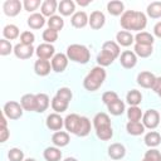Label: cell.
Segmentation results:
<instances>
[{"label":"cell","instance_id":"cell-54","mask_svg":"<svg viewBox=\"0 0 161 161\" xmlns=\"http://www.w3.org/2000/svg\"><path fill=\"white\" fill-rule=\"evenodd\" d=\"M77 4L80 5V6H87V5L89 4V0H86V1H83V0H78Z\"/></svg>","mask_w":161,"mask_h":161},{"label":"cell","instance_id":"cell-57","mask_svg":"<svg viewBox=\"0 0 161 161\" xmlns=\"http://www.w3.org/2000/svg\"><path fill=\"white\" fill-rule=\"evenodd\" d=\"M142 161H148V160H147V158H145V157H143V160H142Z\"/></svg>","mask_w":161,"mask_h":161},{"label":"cell","instance_id":"cell-36","mask_svg":"<svg viewBox=\"0 0 161 161\" xmlns=\"http://www.w3.org/2000/svg\"><path fill=\"white\" fill-rule=\"evenodd\" d=\"M107 108H108V111L111 112V114H113V116H119V114H122V113L125 112V103H123V101L117 99V101H114L113 103L108 104Z\"/></svg>","mask_w":161,"mask_h":161},{"label":"cell","instance_id":"cell-13","mask_svg":"<svg viewBox=\"0 0 161 161\" xmlns=\"http://www.w3.org/2000/svg\"><path fill=\"white\" fill-rule=\"evenodd\" d=\"M104 21H106L104 14L102 11H99V10H96V11H93L91 14L88 24L91 25L92 29H101L104 25Z\"/></svg>","mask_w":161,"mask_h":161},{"label":"cell","instance_id":"cell-30","mask_svg":"<svg viewBox=\"0 0 161 161\" xmlns=\"http://www.w3.org/2000/svg\"><path fill=\"white\" fill-rule=\"evenodd\" d=\"M3 34H4L5 39H9V40L16 39L19 36V28L14 24H8L3 29Z\"/></svg>","mask_w":161,"mask_h":161},{"label":"cell","instance_id":"cell-39","mask_svg":"<svg viewBox=\"0 0 161 161\" xmlns=\"http://www.w3.org/2000/svg\"><path fill=\"white\" fill-rule=\"evenodd\" d=\"M96 133H97V137L101 138L102 141H108V140H111L112 136H113V131H112V127H111V126L101 127V128L96 130Z\"/></svg>","mask_w":161,"mask_h":161},{"label":"cell","instance_id":"cell-27","mask_svg":"<svg viewBox=\"0 0 161 161\" xmlns=\"http://www.w3.org/2000/svg\"><path fill=\"white\" fill-rule=\"evenodd\" d=\"M126 130L132 136H140V135H142L145 132V126L141 122H131L130 121L126 125Z\"/></svg>","mask_w":161,"mask_h":161},{"label":"cell","instance_id":"cell-42","mask_svg":"<svg viewBox=\"0 0 161 161\" xmlns=\"http://www.w3.org/2000/svg\"><path fill=\"white\" fill-rule=\"evenodd\" d=\"M91 132V122L87 117H82L80 119V126H79V131H78V135L77 136H80V137H84L87 136L88 133Z\"/></svg>","mask_w":161,"mask_h":161},{"label":"cell","instance_id":"cell-1","mask_svg":"<svg viewBox=\"0 0 161 161\" xmlns=\"http://www.w3.org/2000/svg\"><path fill=\"white\" fill-rule=\"evenodd\" d=\"M121 26L125 30H143L146 24H147V19L146 15L141 11H135V10H127L122 14L121 16Z\"/></svg>","mask_w":161,"mask_h":161},{"label":"cell","instance_id":"cell-38","mask_svg":"<svg viewBox=\"0 0 161 161\" xmlns=\"http://www.w3.org/2000/svg\"><path fill=\"white\" fill-rule=\"evenodd\" d=\"M52 108H53V111H55V113H62V112L67 111L68 102H65V101H63V99H60L55 96L52 99Z\"/></svg>","mask_w":161,"mask_h":161},{"label":"cell","instance_id":"cell-32","mask_svg":"<svg viewBox=\"0 0 161 161\" xmlns=\"http://www.w3.org/2000/svg\"><path fill=\"white\" fill-rule=\"evenodd\" d=\"M160 142H161V136H160L158 132L151 131V132L146 133V136H145V143L148 147H156Z\"/></svg>","mask_w":161,"mask_h":161},{"label":"cell","instance_id":"cell-35","mask_svg":"<svg viewBox=\"0 0 161 161\" xmlns=\"http://www.w3.org/2000/svg\"><path fill=\"white\" fill-rule=\"evenodd\" d=\"M147 15L152 19L161 18V1H153L147 6Z\"/></svg>","mask_w":161,"mask_h":161},{"label":"cell","instance_id":"cell-31","mask_svg":"<svg viewBox=\"0 0 161 161\" xmlns=\"http://www.w3.org/2000/svg\"><path fill=\"white\" fill-rule=\"evenodd\" d=\"M136 44H143V45H152L153 44V36L147 31L137 33L135 36Z\"/></svg>","mask_w":161,"mask_h":161},{"label":"cell","instance_id":"cell-43","mask_svg":"<svg viewBox=\"0 0 161 161\" xmlns=\"http://www.w3.org/2000/svg\"><path fill=\"white\" fill-rule=\"evenodd\" d=\"M8 157L10 161H24V152L20 148H10Z\"/></svg>","mask_w":161,"mask_h":161},{"label":"cell","instance_id":"cell-29","mask_svg":"<svg viewBox=\"0 0 161 161\" xmlns=\"http://www.w3.org/2000/svg\"><path fill=\"white\" fill-rule=\"evenodd\" d=\"M36 96V112L42 113L49 107V97L45 93H38Z\"/></svg>","mask_w":161,"mask_h":161},{"label":"cell","instance_id":"cell-49","mask_svg":"<svg viewBox=\"0 0 161 161\" xmlns=\"http://www.w3.org/2000/svg\"><path fill=\"white\" fill-rule=\"evenodd\" d=\"M145 158H147L148 161H161V153L158 150L151 148L145 153Z\"/></svg>","mask_w":161,"mask_h":161},{"label":"cell","instance_id":"cell-51","mask_svg":"<svg viewBox=\"0 0 161 161\" xmlns=\"http://www.w3.org/2000/svg\"><path fill=\"white\" fill-rule=\"evenodd\" d=\"M9 137V131L6 126H0V142H5Z\"/></svg>","mask_w":161,"mask_h":161},{"label":"cell","instance_id":"cell-9","mask_svg":"<svg viewBox=\"0 0 161 161\" xmlns=\"http://www.w3.org/2000/svg\"><path fill=\"white\" fill-rule=\"evenodd\" d=\"M33 53H34L33 45H25V44L19 43L14 47V54L19 59H28L33 55Z\"/></svg>","mask_w":161,"mask_h":161},{"label":"cell","instance_id":"cell-37","mask_svg":"<svg viewBox=\"0 0 161 161\" xmlns=\"http://www.w3.org/2000/svg\"><path fill=\"white\" fill-rule=\"evenodd\" d=\"M48 26H49V29H52V30L59 31V30L64 26V20H63L60 16H58V15H53V16H50L49 20H48Z\"/></svg>","mask_w":161,"mask_h":161},{"label":"cell","instance_id":"cell-11","mask_svg":"<svg viewBox=\"0 0 161 161\" xmlns=\"http://www.w3.org/2000/svg\"><path fill=\"white\" fill-rule=\"evenodd\" d=\"M54 52H55L54 47H53L52 44H48V43L39 44V47H38L36 50H35L38 58H39V59H45V60H48L50 57H54V55H55Z\"/></svg>","mask_w":161,"mask_h":161},{"label":"cell","instance_id":"cell-33","mask_svg":"<svg viewBox=\"0 0 161 161\" xmlns=\"http://www.w3.org/2000/svg\"><path fill=\"white\" fill-rule=\"evenodd\" d=\"M135 54L141 58H147L152 54V45H143V44H135Z\"/></svg>","mask_w":161,"mask_h":161},{"label":"cell","instance_id":"cell-7","mask_svg":"<svg viewBox=\"0 0 161 161\" xmlns=\"http://www.w3.org/2000/svg\"><path fill=\"white\" fill-rule=\"evenodd\" d=\"M68 65V57L63 53H58L52 58V69L57 73L63 72Z\"/></svg>","mask_w":161,"mask_h":161},{"label":"cell","instance_id":"cell-56","mask_svg":"<svg viewBox=\"0 0 161 161\" xmlns=\"http://www.w3.org/2000/svg\"><path fill=\"white\" fill-rule=\"evenodd\" d=\"M24 161H36V160H34V158H26V160H24Z\"/></svg>","mask_w":161,"mask_h":161},{"label":"cell","instance_id":"cell-58","mask_svg":"<svg viewBox=\"0 0 161 161\" xmlns=\"http://www.w3.org/2000/svg\"><path fill=\"white\" fill-rule=\"evenodd\" d=\"M158 96H160V97H161V92H160V93H158Z\"/></svg>","mask_w":161,"mask_h":161},{"label":"cell","instance_id":"cell-46","mask_svg":"<svg viewBox=\"0 0 161 161\" xmlns=\"http://www.w3.org/2000/svg\"><path fill=\"white\" fill-rule=\"evenodd\" d=\"M117 99H119L118 98V94L116 93V92H112V91H108V92H104L103 94H102V101H103V103L104 104H111V103H113L114 101H117Z\"/></svg>","mask_w":161,"mask_h":161},{"label":"cell","instance_id":"cell-19","mask_svg":"<svg viewBox=\"0 0 161 161\" xmlns=\"http://www.w3.org/2000/svg\"><path fill=\"white\" fill-rule=\"evenodd\" d=\"M59 4L55 0H45L42 3V15L43 16H53L57 11V6Z\"/></svg>","mask_w":161,"mask_h":161},{"label":"cell","instance_id":"cell-18","mask_svg":"<svg viewBox=\"0 0 161 161\" xmlns=\"http://www.w3.org/2000/svg\"><path fill=\"white\" fill-rule=\"evenodd\" d=\"M108 155L113 160H121L126 155V148L121 143H112L108 147Z\"/></svg>","mask_w":161,"mask_h":161},{"label":"cell","instance_id":"cell-34","mask_svg":"<svg viewBox=\"0 0 161 161\" xmlns=\"http://www.w3.org/2000/svg\"><path fill=\"white\" fill-rule=\"evenodd\" d=\"M126 101L128 102L130 106H138L142 101V94L140 93V91L137 89H132L127 93L126 96Z\"/></svg>","mask_w":161,"mask_h":161},{"label":"cell","instance_id":"cell-28","mask_svg":"<svg viewBox=\"0 0 161 161\" xmlns=\"http://www.w3.org/2000/svg\"><path fill=\"white\" fill-rule=\"evenodd\" d=\"M102 50L106 52V53H108V54H111L114 59L119 55V52H121V50H119V45H118L117 43H114V42H111V40L103 43Z\"/></svg>","mask_w":161,"mask_h":161},{"label":"cell","instance_id":"cell-48","mask_svg":"<svg viewBox=\"0 0 161 161\" xmlns=\"http://www.w3.org/2000/svg\"><path fill=\"white\" fill-rule=\"evenodd\" d=\"M20 40H21V44H25V45H31L35 40V36L31 31H23L21 35H20Z\"/></svg>","mask_w":161,"mask_h":161},{"label":"cell","instance_id":"cell-52","mask_svg":"<svg viewBox=\"0 0 161 161\" xmlns=\"http://www.w3.org/2000/svg\"><path fill=\"white\" fill-rule=\"evenodd\" d=\"M152 89H153L157 94L161 92V77H157V78H156L155 83H153V86H152Z\"/></svg>","mask_w":161,"mask_h":161},{"label":"cell","instance_id":"cell-26","mask_svg":"<svg viewBox=\"0 0 161 161\" xmlns=\"http://www.w3.org/2000/svg\"><path fill=\"white\" fill-rule=\"evenodd\" d=\"M43 156L47 161H60L62 152L57 147H47L43 152Z\"/></svg>","mask_w":161,"mask_h":161},{"label":"cell","instance_id":"cell-55","mask_svg":"<svg viewBox=\"0 0 161 161\" xmlns=\"http://www.w3.org/2000/svg\"><path fill=\"white\" fill-rule=\"evenodd\" d=\"M64 161H77V158H74V157H67Z\"/></svg>","mask_w":161,"mask_h":161},{"label":"cell","instance_id":"cell-50","mask_svg":"<svg viewBox=\"0 0 161 161\" xmlns=\"http://www.w3.org/2000/svg\"><path fill=\"white\" fill-rule=\"evenodd\" d=\"M23 5H24V8H25L26 11H34L40 5V1L39 0H25L23 3Z\"/></svg>","mask_w":161,"mask_h":161},{"label":"cell","instance_id":"cell-53","mask_svg":"<svg viewBox=\"0 0 161 161\" xmlns=\"http://www.w3.org/2000/svg\"><path fill=\"white\" fill-rule=\"evenodd\" d=\"M153 34L157 38H161V21H158L155 26H153Z\"/></svg>","mask_w":161,"mask_h":161},{"label":"cell","instance_id":"cell-22","mask_svg":"<svg viewBox=\"0 0 161 161\" xmlns=\"http://www.w3.org/2000/svg\"><path fill=\"white\" fill-rule=\"evenodd\" d=\"M45 24V19L42 14L39 13H34L28 18V25L31 29H40L43 25Z\"/></svg>","mask_w":161,"mask_h":161},{"label":"cell","instance_id":"cell-4","mask_svg":"<svg viewBox=\"0 0 161 161\" xmlns=\"http://www.w3.org/2000/svg\"><path fill=\"white\" fill-rule=\"evenodd\" d=\"M4 114L9 119H18L23 116V107L15 101H9L4 106Z\"/></svg>","mask_w":161,"mask_h":161},{"label":"cell","instance_id":"cell-21","mask_svg":"<svg viewBox=\"0 0 161 161\" xmlns=\"http://www.w3.org/2000/svg\"><path fill=\"white\" fill-rule=\"evenodd\" d=\"M52 141L57 147H63L69 143V135L64 131H57L52 136Z\"/></svg>","mask_w":161,"mask_h":161},{"label":"cell","instance_id":"cell-17","mask_svg":"<svg viewBox=\"0 0 161 161\" xmlns=\"http://www.w3.org/2000/svg\"><path fill=\"white\" fill-rule=\"evenodd\" d=\"M89 19L87 16V14L84 11H77L73 14L72 19H70V23L74 28H84L87 24H88Z\"/></svg>","mask_w":161,"mask_h":161},{"label":"cell","instance_id":"cell-20","mask_svg":"<svg viewBox=\"0 0 161 161\" xmlns=\"http://www.w3.org/2000/svg\"><path fill=\"white\" fill-rule=\"evenodd\" d=\"M116 40H117V43H118L119 45H122V47H128V45H131V44L133 43L135 38L132 36V34H131L130 31H127V30H121V31H118V33L116 34Z\"/></svg>","mask_w":161,"mask_h":161},{"label":"cell","instance_id":"cell-2","mask_svg":"<svg viewBox=\"0 0 161 161\" xmlns=\"http://www.w3.org/2000/svg\"><path fill=\"white\" fill-rule=\"evenodd\" d=\"M104 79H106V70L103 69V67H99V65L94 67L84 78L83 87L89 92H94L103 84Z\"/></svg>","mask_w":161,"mask_h":161},{"label":"cell","instance_id":"cell-24","mask_svg":"<svg viewBox=\"0 0 161 161\" xmlns=\"http://www.w3.org/2000/svg\"><path fill=\"white\" fill-rule=\"evenodd\" d=\"M123 9H125V5H123V3L119 1V0H112V1H109V3L107 4V10H108V13H109L111 15H113V16L121 15V14L123 13Z\"/></svg>","mask_w":161,"mask_h":161},{"label":"cell","instance_id":"cell-8","mask_svg":"<svg viewBox=\"0 0 161 161\" xmlns=\"http://www.w3.org/2000/svg\"><path fill=\"white\" fill-rule=\"evenodd\" d=\"M21 3L19 0H6L3 4V10L8 16H16L21 10Z\"/></svg>","mask_w":161,"mask_h":161},{"label":"cell","instance_id":"cell-12","mask_svg":"<svg viewBox=\"0 0 161 161\" xmlns=\"http://www.w3.org/2000/svg\"><path fill=\"white\" fill-rule=\"evenodd\" d=\"M64 125V119L58 113H50L47 117V127L52 131H59Z\"/></svg>","mask_w":161,"mask_h":161},{"label":"cell","instance_id":"cell-6","mask_svg":"<svg viewBox=\"0 0 161 161\" xmlns=\"http://www.w3.org/2000/svg\"><path fill=\"white\" fill-rule=\"evenodd\" d=\"M80 119L82 117L75 114V113H72V114H68L64 119V126L67 128V131H69L70 133H74V135H78V131H79V126H80Z\"/></svg>","mask_w":161,"mask_h":161},{"label":"cell","instance_id":"cell-41","mask_svg":"<svg viewBox=\"0 0 161 161\" xmlns=\"http://www.w3.org/2000/svg\"><path fill=\"white\" fill-rule=\"evenodd\" d=\"M113 60H114V58L111 54H108L103 50L97 55V63L99 64V67H107V65L112 64Z\"/></svg>","mask_w":161,"mask_h":161},{"label":"cell","instance_id":"cell-47","mask_svg":"<svg viewBox=\"0 0 161 161\" xmlns=\"http://www.w3.org/2000/svg\"><path fill=\"white\" fill-rule=\"evenodd\" d=\"M13 50V47L8 39H0V54L1 55H8Z\"/></svg>","mask_w":161,"mask_h":161},{"label":"cell","instance_id":"cell-23","mask_svg":"<svg viewBox=\"0 0 161 161\" xmlns=\"http://www.w3.org/2000/svg\"><path fill=\"white\" fill-rule=\"evenodd\" d=\"M58 9H59V13L64 16H69L70 14L74 13L75 10V4L72 1V0H63L59 3L58 5Z\"/></svg>","mask_w":161,"mask_h":161},{"label":"cell","instance_id":"cell-5","mask_svg":"<svg viewBox=\"0 0 161 161\" xmlns=\"http://www.w3.org/2000/svg\"><path fill=\"white\" fill-rule=\"evenodd\" d=\"M142 123L145 127L153 130L158 126L160 123V114L156 109H148L145 112V114L142 116Z\"/></svg>","mask_w":161,"mask_h":161},{"label":"cell","instance_id":"cell-10","mask_svg":"<svg viewBox=\"0 0 161 161\" xmlns=\"http://www.w3.org/2000/svg\"><path fill=\"white\" fill-rule=\"evenodd\" d=\"M119 62H121V65H122L123 68L131 69V68H133V67L136 65V63H137V57H136L135 52L125 50V52L121 54Z\"/></svg>","mask_w":161,"mask_h":161},{"label":"cell","instance_id":"cell-3","mask_svg":"<svg viewBox=\"0 0 161 161\" xmlns=\"http://www.w3.org/2000/svg\"><path fill=\"white\" fill-rule=\"evenodd\" d=\"M67 57L68 59L77 62V63H87L91 58V53L87 47L80 44H72L67 48Z\"/></svg>","mask_w":161,"mask_h":161},{"label":"cell","instance_id":"cell-14","mask_svg":"<svg viewBox=\"0 0 161 161\" xmlns=\"http://www.w3.org/2000/svg\"><path fill=\"white\" fill-rule=\"evenodd\" d=\"M155 80H156V77L151 72H141L137 75V83L143 88H152Z\"/></svg>","mask_w":161,"mask_h":161},{"label":"cell","instance_id":"cell-25","mask_svg":"<svg viewBox=\"0 0 161 161\" xmlns=\"http://www.w3.org/2000/svg\"><path fill=\"white\" fill-rule=\"evenodd\" d=\"M93 125H94V128L98 130L101 127H106V126H111V119L108 117L107 113L104 112H101V113H97L93 118Z\"/></svg>","mask_w":161,"mask_h":161},{"label":"cell","instance_id":"cell-16","mask_svg":"<svg viewBox=\"0 0 161 161\" xmlns=\"http://www.w3.org/2000/svg\"><path fill=\"white\" fill-rule=\"evenodd\" d=\"M50 68H52V64L48 60H45V59H38L34 63V70L40 77L48 75L50 73Z\"/></svg>","mask_w":161,"mask_h":161},{"label":"cell","instance_id":"cell-40","mask_svg":"<svg viewBox=\"0 0 161 161\" xmlns=\"http://www.w3.org/2000/svg\"><path fill=\"white\" fill-rule=\"evenodd\" d=\"M142 116H143L142 114V111L137 106H131L128 108V111H127V117H128V119L131 122H138Z\"/></svg>","mask_w":161,"mask_h":161},{"label":"cell","instance_id":"cell-44","mask_svg":"<svg viewBox=\"0 0 161 161\" xmlns=\"http://www.w3.org/2000/svg\"><path fill=\"white\" fill-rule=\"evenodd\" d=\"M57 39H58V31L52 30L49 28L43 31V40H45V43L50 44V43H54Z\"/></svg>","mask_w":161,"mask_h":161},{"label":"cell","instance_id":"cell-15","mask_svg":"<svg viewBox=\"0 0 161 161\" xmlns=\"http://www.w3.org/2000/svg\"><path fill=\"white\" fill-rule=\"evenodd\" d=\"M20 104L23 107V109L25 111H35L36 112V96L35 94H31V93H28V94H24L20 99Z\"/></svg>","mask_w":161,"mask_h":161},{"label":"cell","instance_id":"cell-45","mask_svg":"<svg viewBox=\"0 0 161 161\" xmlns=\"http://www.w3.org/2000/svg\"><path fill=\"white\" fill-rule=\"evenodd\" d=\"M55 96L58 98H60V99H63V101H65V102L69 103V101L72 99V91L69 88H67V87H62V88H59L57 91V94Z\"/></svg>","mask_w":161,"mask_h":161}]
</instances>
